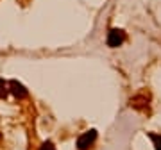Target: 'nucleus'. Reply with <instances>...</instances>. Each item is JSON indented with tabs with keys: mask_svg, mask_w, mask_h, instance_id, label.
<instances>
[{
	"mask_svg": "<svg viewBox=\"0 0 161 150\" xmlns=\"http://www.w3.org/2000/svg\"><path fill=\"white\" fill-rule=\"evenodd\" d=\"M9 88H11V93L14 95V97H18V98L27 97V89H25V86L20 84L18 81H11L9 82Z\"/></svg>",
	"mask_w": 161,
	"mask_h": 150,
	"instance_id": "3",
	"label": "nucleus"
},
{
	"mask_svg": "<svg viewBox=\"0 0 161 150\" xmlns=\"http://www.w3.org/2000/svg\"><path fill=\"white\" fill-rule=\"evenodd\" d=\"M95 139H97V131H88L77 139V147H79V150H88L95 143Z\"/></svg>",
	"mask_w": 161,
	"mask_h": 150,
	"instance_id": "1",
	"label": "nucleus"
},
{
	"mask_svg": "<svg viewBox=\"0 0 161 150\" xmlns=\"http://www.w3.org/2000/svg\"><path fill=\"white\" fill-rule=\"evenodd\" d=\"M40 150H56V148H54V145H52V143H45Z\"/></svg>",
	"mask_w": 161,
	"mask_h": 150,
	"instance_id": "6",
	"label": "nucleus"
},
{
	"mask_svg": "<svg viewBox=\"0 0 161 150\" xmlns=\"http://www.w3.org/2000/svg\"><path fill=\"white\" fill-rule=\"evenodd\" d=\"M124 40H125V34L118 29H113L109 30V36H108V45L115 48V46H120L124 43Z\"/></svg>",
	"mask_w": 161,
	"mask_h": 150,
	"instance_id": "2",
	"label": "nucleus"
},
{
	"mask_svg": "<svg viewBox=\"0 0 161 150\" xmlns=\"http://www.w3.org/2000/svg\"><path fill=\"white\" fill-rule=\"evenodd\" d=\"M6 93H7V84L2 81V79H0V98L6 97Z\"/></svg>",
	"mask_w": 161,
	"mask_h": 150,
	"instance_id": "5",
	"label": "nucleus"
},
{
	"mask_svg": "<svg viewBox=\"0 0 161 150\" xmlns=\"http://www.w3.org/2000/svg\"><path fill=\"white\" fill-rule=\"evenodd\" d=\"M149 136H150V139L154 141L156 150H161V136H158V134H149Z\"/></svg>",
	"mask_w": 161,
	"mask_h": 150,
	"instance_id": "4",
	"label": "nucleus"
}]
</instances>
